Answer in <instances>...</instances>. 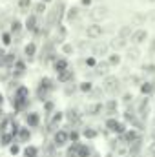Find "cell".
<instances>
[{
  "instance_id": "cell-53",
  "label": "cell",
  "mask_w": 155,
  "mask_h": 157,
  "mask_svg": "<svg viewBox=\"0 0 155 157\" xmlns=\"http://www.w3.org/2000/svg\"><path fill=\"white\" fill-rule=\"evenodd\" d=\"M152 139H155V126H153V130H152Z\"/></svg>"
},
{
  "instance_id": "cell-36",
  "label": "cell",
  "mask_w": 155,
  "mask_h": 157,
  "mask_svg": "<svg viewBox=\"0 0 155 157\" xmlns=\"http://www.w3.org/2000/svg\"><path fill=\"white\" fill-rule=\"evenodd\" d=\"M28 102H29V101H22V99H15V97H13V108H15V110H18V112H20V110H24Z\"/></svg>"
},
{
  "instance_id": "cell-41",
  "label": "cell",
  "mask_w": 155,
  "mask_h": 157,
  "mask_svg": "<svg viewBox=\"0 0 155 157\" xmlns=\"http://www.w3.org/2000/svg\"><path fill=\"white\" fill-rule=\"evenodd\" d=\"M142 70H144V73L153 75V73H155V64H144V66H142Z\"/></svg>"
},
{
  "instance_id": "cell-11",
  "label": "cell",
  "mask_w": 155,
  "mask_h": 157,
  "mask_svg": "<svg viewBox=\"0 0 155 157\" xmlns=\"http://www.w3.org/2000/svg\"><path fill=\"white\" fill-rule=\"evenodd\" d=\"M15 99H22V101H29V88L24 86V84H18L15 88Z\"/></svg>"
},
{
  "instance_id": "cell-44",
  "label": "cell",
  "mask_w": 155,
  "mask_h": 157,
  "mask_svg": "<svg viewBox=\"0 0 155 157\" xmlns=\"http://www.w3.org/2000/svg\"><path fill=\"white\" fill-rule=\"evenodd\" d=\"M18 7L20 9H29L31 7V0H18Z\"/></svg>"
},
{
  "instance_id": "cell-15",
  "label": "cell",
  "mask_w": 155,
  "mask_h": 157,
  "mask_svg": "<svg viewBox=\"0 0 155 157\" xmlns=\"http://www.w3.org/2000/svg\"><path fill=\"white\" fill-rule=\"evenodd\" d=\"M26 124H28V128H37L40 124V115L37 112H29L26 115Z\"/></svg>"
},
{
  "instance_id": "cell-14",
  "label": "cell",
  "mask_w": 155,
  "mask_h": 157,
  "mask_svg": "<svg viewBox=\"0 0 155 157\" xmlns=\"http://www.w3.org/2000/svg\"><path fill=\"white\" fill-rule=\"evenodd\" d=\"M102 110H104V104H102V102H93V104H88L86 113H88V115H91V117H95V115L102 113Z\"/></svg>"
},
{
  "instance_id": "cell-27",
  "label": "cell",
  "mask_w": 155,
  "mask_h": 157,
  "mask_svg": "<svg viewBox=\"0 0 155 157\" xmlns=\"http://www.w3.org/2000/svg\"><path fill=\"white\" fill-rule=\"evenodd\" d=\"M22 28H24V24H22L20 20H13V22H11V28H9V33H11V35H20Z\"/></svg>"
},
{
  "instance_id": "cell-4",
  "label": "cell",
  "mask_w": 155,
  "mask_h": 157,
  "mask_svg": "<svg viewBox=\"0 0 155 157\" xmlns=\"http://www.w3.org/2000/svg\"><path fill=\"white\" fill-rule=\"evenodd\" d=\"M106 128L110 130V132H113V133H117V135H122L128 128H126V124L122 122V121H117L115 117H110L106 119Z\"/></svg>"
},
{
  "instance_id": "cell-34",
  "label": "cell",
  "mask_w": 155,
  "mask_h": 157,
  "mask_svg": "<svg viewBox=\"0 0 155 157\" xmlns=\"http://www.w3.org/2000/svg\"><path fill=\"white\" fill-rule=\"evenodd\" d=\"M117 101H108L106 104H104V110H106V113H110V115H113V113H117Z\"/></svg>"
},
{
  "instance_id": "cell-28",
  "label": "cell",
  "mask_w": 155,
  "mask_h": 157,
  "mask_svg": "<svg viewBox=\"0 0 155 157\" xmlns=\"http://www.w3.org/2000/svg\"><path fill=\"white\" fill-rule=\"evenodd\" d=\"M144 22H146V17L141 15V13H135V15L131 17V24H130V26H137V28H139V26H142Z\"/></svg>"
},
{
  "instance_id": "cell-3",
  "label": "cell",
  "mask_w": 155,
  "mask_h": 157,
  "mask_svg": "<svg viewBox=\"0 0 155 157\" xmlns=\"http://www.w3.org/2000/svg\"><path fill=\"white\" fill-rule=\"evenodd\" d=\"M68 143H70V132H66V130H57V132L53 133V146L64 148V146H68Z\"/></svg>"
},
{
  "instance_id": "cell-30",
  "label": "cell",
  "mask_w": 155,
  "mask_h": 157,
  "mask_svg": "<svg viewBox=\"0 0 155 157\" xmlns=\"http://www.w3.org/2000/svg\"><path fill=\"white\" fill-rule=\"evenodd\" d=\"M78 11H80V9H78L77 6H73V7H70V9H68V13H66V18H68L70 22H73V20H77V18H78Z\"/></svg>"
},
{
  "instance_id": "cell-9",
  "label": "cell",
  "mask_w": 155,
  "mask_h": 157,
  "mask_svg": "<svg viewBox=\"0 0 155 157\" xmlns=\"http://www.w3.org/2000/svg\"><path fill=\"white\" fill-rule=\"evenodd\" d=\"M120 137H122V141H124L126 144H131V143H135V141H139V139H141L139 132H137V130H133V128H128Z\"/></svg>"
},
{
  "instance_id": "cell-46",
  "label": "cell",
  "mask_w": 155,
  "mask_h": 157,
  "mask_svg": "<svg viewBox=\"0 0 155 157\" xmlns=\"http://www.w3.org/2000/svg\"><path fill=\"white\" fill-rule=\"evenodd\" d=\"M122 101H124L126 104H130V102L133 101V95H131V93H124V97H122Z\"/></svg>"
},
{
  "instance_id": "cell-1",
  "label": "cell",
  "mask_w": 155,
  "mask_h": 157,
  "mask_svg": "<svg viewBox=\"0 0 155 157\" xmlns=\"http://www.w3.org/2000/svg\"><path fill=\"white\" fill-rule=\"evenodd\" d=\"M119 86H120V80L115 75H106V77L102 78V90L106 93H117Z\"/></svg>"
},
{
  "instance_id": "cell-49",
  "label": "cell",
  "mask_w": 155,
  "mask_h": 157,
  "mask_svg": "<svg viewBox=\"0 0 155 157\" xmlns=\"http://www.w3.org/2000/svg\"><path fill=\"white\" fill-rule=\"evenodd\" d=\"M150 53H155V39H152L150 42Z\"/></svg>"
},
{
  "instance_id": "cell-39",
  "label": "cell",
  "mask_w": 155,
  "mask_h": 157,
  "mask_svg": "<svg viewBox=\"0 0 155 157\" xmlns=\"http://www.w3.org/2000/svg\"><path fill=\"white\" fill-rule=\"evenodd\" d=\"M84 62H86V66H88V68H95L99 60H97V57H93V55H89V57H86V60H84Z\"/></svg>"
},
{
  "instance_id": "cell-50",
  "label": "cell",
  "mask_w": 155,
  "mask_h": 157,
  "mask_svg": "<svg viewBox=\"0 0 155 157\" xmlns=\"http://www.w3.org/2000/svg\"><path fill=\"white\" fill-rule=\"evenodd\" d=\"M80 4H82V6H89V4H91V0H80Z\"/></svg>"
},
{
  "instance_id": "cell-16",
  "label": "cell",
  "mask_w": 155,
  "mask_h": 157,
  "mask_svg": "<svg viewBox=\"0 0 155 157\" xmlns=\"http://www.w3.org/2000/svg\"><path fill=\"white\" fill-rule=\"evenodd\" d=\"M64 119H66V113H64V112L55 110V112L51 113V119H49V126H51V128H55V126H59Z\"/></svg>"
},
{
  "instance_id": "cell-6",
  "label": "cell",
  "mask_w": 155,
  "mask_h": 157,
  "mask_svg": "<svg viewBox=\"0 0 155 157\" xmlns=\"http://www.w3.org/2000/svg\"><path fill=\"white\" fill-rule=\"evenodd\" d=\"M91 55L97 57V59H102V57H108L110 55V44L106 42H97L91 49Z\"/></svg>"
},
{
  "instance_id": "cell-32",
  "label": "cell",
  "mask_w": 155,
  "mask_h": 157,
  "mask_svg": "<svg viewBox=\"0 0 155 157\" xmlns=\"http://www.w3.org/2000/svg\"><path fill=\"white\" fill-rule=\"evenodd\" d=\"M73 51H75V48H73L71 42H64V44L60 46V53H62V55H73Z\"/></svg>"
},
{
  "instance_id": "cell-55",
  "label": "cell",
  "mask_w": 155,
  "mask_h": 157,
  "mask_svg": "<svg viewBox=\"0 0 155 157\" xmlns=\"http://www.w3.org/2000/svg\"><path fill=\"white\" fill-rule=\"evenodd\" d=\"M148 2H152V4H155V0H148Z\"/></svg>"
},
{
  "instance_id": "cell-5",
  "label": "cell",
  "mask_w": 155,
  "mask_h": 157,
  "mask_svg": "<svg viewBox=\"0 0 155 157\" xmlns=\"http://www.w3.org/2000/svg\"><path fill=\"white\" fill-rule=\"evenodd\" d=\"M148 37H150V35H148V31H146L144 28H137V29H133L130 40H131L133 46H141V44H144V42L148 40Z\"/></svg>"
},
{
  "instance_id": "cell-22",
  "label": "cell",
  "mask_w": 155,
  "mask_h": 157,
  "mask_svg": "<svg viewBox=\"0 0 155 157\" xmlns=\"http://www.w3.org/2000/svg\"><path fill=\"white\" fill-rule=\"evenodd\" d=\"M115 51H120V49H126L128 48V40L126 39H120V37H115V39L112 40V44H110Z\"/></svg>"
},
{
  "instance_id": "cell-51",
  "label": "cell",
  "mask_w": 155,
  "mask_h": 157,
  "mask_svg": "<svg viewBox=\"0 0 155 157\" xmlns=\"http://www.w3.org/2000/svg\"><path fill=\"white\" fill-rule=\"evenodd\" d=\"M2 104H4V95L0 93V106H2Z\"/></svg>"
},
{
  "instance_id": "cell-56",
  "label": "cell",
  "mask_w": 155,
  "mask_h": 157,
  "mask_svg": "<svg viewBox=\"0 0 155 157\" xmlns=\"http://www.w3.org/2000/svg\"><path fill=\"white\" fill-rule=\"evenodd\" d=\"M153 157H155V155H153Z\"/></svg>"
},
{
  "instance_id": "cell-25",
  "label": "cell",
  "mask_w": 155,
  "mask_h": 157,
  "mask_svg": "<svg viewBox=\"0 0 155 157\" xmlns=\"http://www.w3.org/2000/svg\"><path fill=\"white\" fill-rule=\"evenodd\" d=\"M77 157H91V148H89L88 144L78 143V146H77Z\"/></svg>"
},
{
  "instance_id": "cell-18",
  "label": "cell",
  "mask_w": 155,
  "mask_h": 157,
  "mask_svg": "<svg viewBox=\"0 0 155 157\" xmlns=\"http://www.w3.org/2000/svg\"><path fill=\"white\" fill-rule=\"evenodd\" d=\"M24 55H26L28 60L35 59V55H37V44H35V42H28V44L24 46Z\"/></svg>"
},
{
  "instance_id": "cell-21",
  "label": "cell",
  "mask_w": 155,
  "mask_h": 157,
  "mask_svg": "<svg viewBox=\"0 0 155 157\" xmlns=\"http://www.w3.org/2000/svg\"><path fill=\"white\" fill-rule=\"evenodd\" d=\"M80 135H82L84 139H97L99 132H97L93 126H84V128H82V132H80Z\"/></svg>"
},
{
  "instance_id": "cell-38",
  "label": "cell",
  "mask_w": 155,
  "mask_h": 157,
  "mask_svg": "<svg viewBox=\"0 0 155 157\" xmlns=\"http://www.w3.org/2000/svg\"><path fill=\"white\" fill-rule=\"evenodd\" d=\"M33 9H35V15H37V17H39V15H44V13H46V4H44V2H39V4H35Z\"/></svg>"
},
{
  "instance_id": "cell-48",
  "label": "cell",
  "mask_w": 155,
  "mask_h": 157,
  "mask_svg": "<svg viewBox=\"0 0 155 157\" xmlns=\"http://www.w3.org/2000/svg\"><path fill=\"white\" fill-rule=\"evenodd\" d=\"M148 152H150L152 155H155V139L150 143V146H148Z\"/></svg>"
},
{
  "instance_id": "cell-7",
  "label": "cell",
  "mask_w": 155,
  "mask_h": 157,
  "mask_svg": "<svg viewBox=\"0 0 155 157\" xmlns=\"http://www.w3.org/2000/svg\"><path fill=\"white\" fill-rule=\"evenodd\" d=\"M89 17H91L93 22H100V20H104V18L108 17V7H106V6H97V7L91 9Z\"/></svg>"
},
{
  "instance_id": "cell-19",
  "label": "cell",
  "mask_w": 155,
  "mask_h": 157,
  "mask_svg": "<svg viewBox=\"0 0 155 157\" xmlns=\"http://www.w3.org/2000/svg\"><path fill=\"white\" fill-rule=\"evenodd\" d=\"M37 15L35 13H31L28 18H26V22H24V28L28 29V31H37Z\"/></svg>"
},
{
  "instance_id": "cell-12",
  "label": "cell",
  "mask_w": 155,
  "mask_h": 157,
  "mask_svg": "<svg viewBox=\"0 0 155 157\" xmlns=\"http://www.w3.org/2000/svg\"><path fill=\"white\" fill-rule=\"evenodd\" d=\"M110 64H108V60H99L97 62V66L93 68L95 70V73L97 75H102V77H106V75H110Z\"/></svg>"
},
{
  "instance_id": "cell-20",
  "label": "cell",
  "mask_w": 155,
  "mask_h": 157,
  "mask_svg": "<svg viewBox=\"0 0 155 157\" xmlns=\"http://www.w3.org/2000/svg\"><path fill=\"white\" fill-rule=\"evenodd\" d=\"M126 57H128L130 60H139V59H141V49H139V46L126 48Z\"/></svg>"
},
{
  "instance_id": "cell-24",
  "label": "cell",
  "mask_w": 155,
  "mask_h": 157,
  "mask_svg": "<svg viewBox=\"0 0 155 157\" xmlns=\"http://www.w3.org/2000/svg\"><path fill=\"white\" fill-rule=\"evenodd\" d=\"M131 33H133V28H131V26L128 24V26H120V29H119L117 37H120V39L130 40V37H131Z\"/></svg>"
},
{
  "instance_id": "cell-43",
  "label": "cell",
  "mask_w": 155,
  "mask_h": 157,
  "mask_svg": "<svg viewBox=\"0 0 155 157\" xmlns=\"http://www.w3.org/2000/svg\"><path fill=\"white\" fill-rule=\"evenodd\" d=\"M44 110H46V112H49V113H53V112H55L53 102H51V101H44Z\"/></svg>"
},
{
  "instance_id": "cell-17",
  "label": "cell",
  "mask_w": 155,
  "mask_h": 157,
  "mask_svg": "<svg viewBox=\"0 0 155 157\" xmlns=\"http://www.w3.org/2000/svg\"><path fill=\"white\" fill-rule=\"evenodd\" d=\"M73 70L70 68V70H66V71H60V73H57V80L59 82H62V84H70L71 80H73Z\"/></svg>"
},
{
  "instance_id": "cell-42",
  "label": "cell",
  "mask_w": 155,
  "mask_h": 157,
  "mask_svg": "<svg viewBox=\"0 0 155 157\" xmlns=\"http://www.w3.org/2000/svg\"><path fill=\"white\" fill-rule=\"evenodd\" d=\"M70 141H73V143H78L80 141V133H78L77 130H71L70 132Z\"/></svg>"
},
{
  "instance_id": "cell-26",
  "label": "cell",
  "mask_w": 155,
  "mask_h": 157,
  "mask_svg": "<svg viewBox=\"0 0 155 157\" xmlns=\"http://www.w3.org/2000/svg\"><path fill=\"white\" fill-rule=\"evenodd\" d=\"M24 157H39V148L35 144H28L24 150H22Z\"/></svg>"
},
{
  "instance_id": "cell-23",
  "label": "cell",
  "mask_w": 155,
  "mask_h": 157,
  "mask_svg": "<svg viewBox=\"0 0 155 157\" xmlns=\"http://www.w3.org/2000/svg\"><path fill=\"white\" fill-rule=\"evenodd\" d=\"M13 141H15V135H13L11 132H2V133H0V144H2V146H9Z\"/></svg>"
},
{
  "instance_id": "cell-8",
  "label": "cell",
  "mask_w": 155,
  "mask_h": 157,
  "mask_svg": "<svg viewBox=\"0 0 155 157\" xmlns=\"http://www.w3.org/2000/svg\"><path fill=\"white\" fill-rule=\"evenodd\" d=\"M139 91L142 97H152L155 93V82L153 80H142L141 86H139Z\"/></svg>"
},
{
  "instance_id": "cell-13",
  "label": "cell",
  "mask_w": 155,
  "mask_h": 157,
  "mask_svg": "<svg viewBox=\"0 0 155 157\" xmlns=\"http://www.w3.org/2000/svg\"><path fill=\"white\" fill-rule=\"evenodd\" d=\"M17 139H18L20 143H29V141H31V130H29L28 126H20L18 132H17Z\"/></svg>"
},
{
  "instance_id": "cell-2",
  "label": "cell",
  "mask_w": 155,
  "mask_h": 157,
  "mask_svg": "<svg viewBox=\"0 0 155 157\" xmlns=\"http://www.w3.org/2000/svg\"><path fill=\"white\" fill-rule=\"evenodd\" d=\"M104 35V28L99 22H91L89 26H86V37L89 40H99Z\"/></svg>"
},
{
  "instance_id": "cell-10",
  "label": "cell",
  "mask_w": 155,
  "mask_h": 157,
  "mask_svg": "<svg viewBox=\"0 0 155 157\" xmlns=\"http://www.w3.org/2000/svg\"><path fill=\"white\" fill-rule=\"evenodd\" d=\"M53 68H55V71H57V73L66 71V70H70V60H68L66 57H59V59H55Z\"/></svg>"
},
{
  "instance_id": "cell-31",
  "label": "cell",
  "mask_w": 155,
  "mask_h": 157,
  "mask_svg": "<svg viewBox=\"0 0 155 157\" xmlns=\"http://www.w3.org/2000/svg\"><path fill=\"white\" fill-rule=\"evenodd\" d=\"M106 60H108V64H110V66H119V64H120V55H119V51L112 53V55H108V57H106Z\"/></svg>"
},
{
  "instance_id": "cell-35",
  "label": "cell",
  "mask_w": 155,
  "mask_h": 157,
  "mask_svg": "<svg viewBox=\"0 0 155 157\" xmlns=\"http://www.w3.org/2000/svg\"><path fill=\"white\" fill-rule=\"evenodd\" d=\"M7 148H9V154H11L13 157H17L18 154H20V152H22V148H20V144H18V143H15V141H13V143H11V144H9Z\"/></svg>"
},
{
  "instance_id": "cell-37",
  "label": "cell",
  "mask_w": 155,
  "mask_h": 157,
  "mask_svg": "<svg viewBox=\"0 0 155 157\" xmlns=\"http://www.w3.org/2000/svg\"><path fill=\"white\" fill-rule=\"evenodd\" d=\"M11 42H13V35L9 31H4L2 33V46H9Z\"/></svg>"
},
{
  "instance_id": "cell-40",
  "label": "cell",
  "mask_w": 155,
  "mask_h": 157,
  "mask_svg": "<svg viewBox=\"0 0 155 157\" xmlns=\"http://www.w3.org/2000/svg\"><path fill=\"white\" fill-rule=\"evenodd\" d=\"M66 119L73 124V122H78V121H80V115H78V112H70V113L66 115Z\"/></svg>"
},
{
  "instance_id": "cell-29",
  "label": "cell",
  "mask_w": 155,
  "mask_h": 157,
  "mask_svg": "<svg viewBox=\"0 0 155 157\" xmlns=\"http://www.w3.org/2000/svg\"><path fill=\"white\" fill-rule=\"evenodd\" d=\"M124 155H130V144L120 143V144L117 146V157H124Z\"/></svg>"
},
{
  "instance_id": "cell-33",
  "label": "cell",
  "mask_w": 155,
  "mask_h": 157,
  "mask_svg": "<svg viewBox=\"0 0 155 157\" xmlns=\"http://www.w3.org/2000/svg\"><path fill=\"white\" fill-rule=\"evenodd\" d=\"M78 90H80L82 93H91V91H93V84H91L89 80H82V82L78 84Z\"/></svg>"
},
{
  "instance_id": "cell-52",
  "label": "cell",
  "mask_w": 155,
  "mask_h": 157,
  "mask_svg": "<svg viewBox=\"0 0 155 157\" xmlns=\"http://www.w3.org/2000/svg\"><path fill=\"white\" fill-rule=\"evenodd\" d=\"M4 117V110H2V106H0V119Z\"/></svg>"
},
{
  "instance_id": "cell-54",
  "label": "cell",
  "mask_w": 155,
  "mask_h": 157,
  "mask_svg": "<svg viewBox=\"0 0 155 157\" xmlns=\"http://www.w3.org/2000/svg\"><path fill=\"white\" fill-rule=\"evenodd\" d=\"M40 2H44V4H47V2H51V0H40Z\"/></svg>"
},
{
  "instance_id": "cell-47",
  "label": "cell",
  "mask_w": 155,
  "mask_h": 157,
  "mask_svg": "<svg viewBox=\"0 0 155 157\" xmlns=\"http://www.w3.org/2000/svg\"><path fill=\"white\" fill-rule=\"evenodd\" d=\"M130 82H133V84H139V86H141V82H142V80H141L139 75H131V77H130Z\"/></svg>"
},
{
  "instance_id": "cell-45",
  "label": "cell",
  "mask_w": 155,
  "mask_h": 157,
  "mask_svg": "<svg viewBox=\"0 0 155 157\" xmlns=\"http://www.w3.org/2000/svg\"><path fill=\"white\" fill-rule=\"evenodd\" d=\"M6 55H7V51L4 49V48H0V66L4 68V60H6Z\"/></svg>"
}]
</instances>
